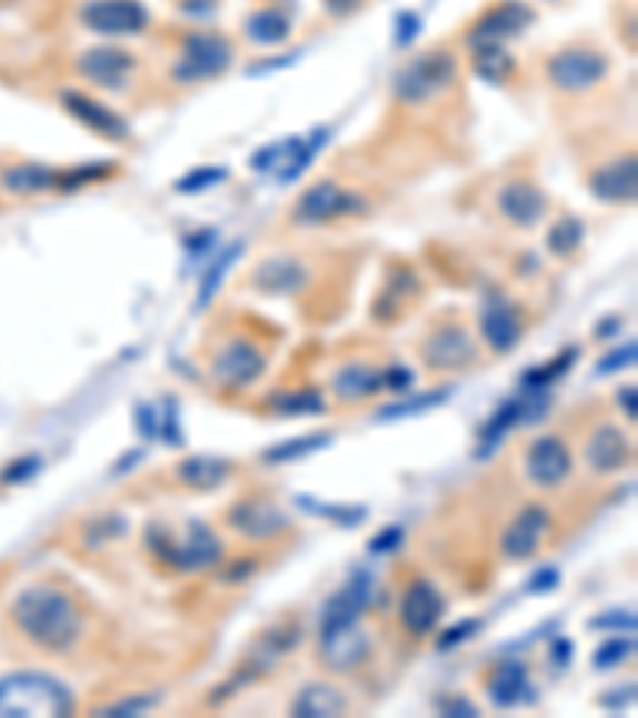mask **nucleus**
Wrapping results in <instances>:
<instances>
[{"instance_id":"nucleus-1","label":"nucleus","mask_w":638,"mask_h":718,"mask_svg":"<svg viewBox=\"0 0 638 718\" xmlns=\"http://www.w3.org/2000/svg\"><path fill=\"white\" fill-rule=\"evenodd\" d=\"M10 617L29 642L51 655L71 651L83 636V610L74 595L49 581L23 588L10 607Z\"/></svg>"},{"instance_id":"nucleus-2","label":"nucleus","mask_w":638,"mask_h":718,"mask_svg":"<svg viewBox=\"0 0 638 718\" xmlns=\"http://www.w3.org/2000/svg\"><path fill=\"white\" fill-rule=\"evenodd\" d=\"M77 699L71 687L42 670H17L0 677V718L71 716Z\"/></svg>"},{"instance_id":"nucleus-3","label":"nucleus","mask_w":638,"mask_h":718,"mask_svg":"<svg viewBox=\"0 0 638 718\" xmlns=\"http://www.w3.org/2000/svg\"><path fill=\"white\" fill-rule=\"evenodd\" d=\"M144 544L160 562H167L176 571H205L218 566L223 556L221 540L205 520H189L182 527V537H172L163 523L153 520L144 530Z\"/></svg>"},{"instance_id":"nucleus-4","label":"nucleus","mask_w":638,"mask_h":718,"mask_svg":"<svg viewBox=\"0 0 638 718\" xmlns=\"http://www.w3.org/2000/svg\"><path fill=\"white\" fill-rule=\"evenodd\" d=\"M237 51L233 42L215 32V29H192L182 36L179 42V58L172 64V83L179 87H196V83H208L218 80L230 71Z\"/></svg>"},{"instance_id":"nucleus-5","label":"nucleus","mask_w":638,"mask_h":718,"mask_svg":"<svg viewBox=\"0 0 638 718\" xmlns=\"http://www.w3.org/2000/svg\"><path fill=\"white\" fill-rule=\"evenodd\" d=\"M610 77V58L607 51L588 46V42H571L556 51L546 61V80L552 90L565 97H585L597 90Z\"/></svg>"},{"instance_id":"nucleus-6","label":"nucleus","mask_w":638,"mask_h":718,"mask_svg":"<svg viewBox=\"0 0 638 718\" xmlns=\"http://www.w3.org/2000/svg\"><path fill=\"white\" fill-rule=\"evenodd\" d=\"M457 80V58L447 49H428L409 58L393 74V97L406 106H421L441 97Z\"/></svg>"},{"instance_id":"nucleus-7","label":"nucleus","mask_w":638,"mask_h":718,"mask_svg":"<svg viewBox=\"0 0 638 718\" xmlns=\"http://www.w3.org/2000/svg\"><path fill=\"white\" fill-rule=\"evenodd\" d=\"M365 211H368V201L358 192L345 189L336 179H319L310 189L300 192V199L295 201V211H291V221L297 227H326V223L355 218Z\"/></svg>"},{"instance_id":"nucleus-8","label":"nucleus","mask_w":638,"mask_h":718,"mask_svg":"<svg viewBox=\"0 0 638 718\" xmlns=\"http://www.w3.org/2000/svg\"><path fill=\"white\" fill-rule=\"evenodd\" d=\"M537 20L534 7L527 0H491L489 7L469 23L467 46L482 49V46H505L517 36H524Z\"/></svg>"},{"instance_id":"nucleus-9","label":"nucleus","mask_w":638,"mask_h":718,"mask_svg":"<svg viewBox=\"0 0 638 718\" xmlns=\"http://www.w3.org/2000/svg\"><path fill=\"white\" fill-rule=\"evenodd\" d=\"M80 26L102 39H131L148 32L150 10L141 0H83Z\"/></svg>"},{"instance_id":"nucleus-10","label":"nucleus","mask_w":638,"mask_h":718,"mask_svg":"<svg viewBox=\"0 0 638 718\" xmlns=\"http://www.w3.org/2000/svg\"><path fill=\"white\" fill-rule=\"evenodd\" d=\"M134 71H138L134 51H128L124 46H116V42L83 49L80 58H77V74L83 77L90 87L106 90V93H122V90H128V83L134 80Z\"/></svg>"},{"instance_id":"nucleus-11","label":"nucleus","mask_w":638,"mask_h":718,"mask_svg":"<svg viewBox=\"0 0 638 718\" xmlns=\"http://www.w3.org/2000/svg\"><path fill=\"white\" fill-rule=\"evenodd\" d=\"M370 658V636L358 622L319 626V661L336 674H351Z\"/></svg>"},{"instance_id":"nucleus-12","label":"nucleus","mask_w":638,"mask_h":718,"mask_svg":"<svg viewBox=\"0 0 638 718\" xmlns=\"http://www.w3.org/2000/svg\"><path fill=\"white\" fill-rule=\"evenodd\" d=\"M479 336L495 355H508L524 339V317L515 300H508L501 291H491L479 307Z\"/></svg>"},{"instance_id":"nucleus-13","label":"nucleus","mask_w":638,"mask_h":718,"mask_svg":"<svg viewBox=\"0 0 638 718\" xmlns=\"http://www.w3.org/2000/svg\"><path fill=\"white\" fill-rule=\"evenodd\" d=\"M269 368L266 361V351L249 342V339H230L227 346L215 355V365H211V373L215 380L221 383L223 390H243V387H252L262 373Z\"/></svg>"},{"instance_id":"nucleus-14","label":"nucleus","mask_w":638,"mask_h":718,"mask_svg":"<svg viewBox=\"0 0 638 718\" xmlns=\"http://www.w3.org/2000/svg\"><path fill=\"white\" fill-rule=\"evenodd\" d=\"M495 208L505 221L517 227V230H530L546 218L549 211V196L542 192L540 186L527 176H515L508 179L498 196H495Z\"/></svg>"},{"instance_id":"nucleus-15","label":"nucleus","mask_w":638,"mask_h":718,"mask_svg":"<svg viewBox=\"0 0 638 718\" xmlns=\"http://www.w3.org/2000/svg\"><path fill=\"white\" fill-rule=\"evenodd\" d=\"M421 358L431 371H463L476 361V342H472L467 326L443 322V326L428 332V339L421 346Z\"/></svg>"},{"instance_id":"nucleus-16","label":"nucleus","mask_w":638,"mask_h":718,"mask_svg":"<svg viewBox=\"0 0 638 718\" xmlns=\"http://www.w3.org/2000/svg\"><path fill=\"white\" fill-rule=\"evenodd\" d=\"M552 530V515L546 505H527L515 515V520L501 533V556L511 562H527L540 552L542 540Z\"/></svg>"},{"instance_id":"nucleus-17","label":"nucleus","mask_w":638,"mask_h":718,"mask_svg":"<svg viewBox=\"0 0 638 718\" xmlns=\"http://www.w3.org/2000/svg\"><path fill=\"white\" fill-rule=\"evenodd\" d=\"M61 106H64V112H68L74 122H80L87 131H93L99 138L112 141V144H124V141L131 138V124L124 122L116 109H109L106 102H99L97 97H90V93L64 90V93H61Z\"/></svg>"},{"instance_id":"nucleus-18","label":"nucleus","mask_w":638,"mask_h":718,"mask_svg":"<svg viewBox=\"0 0 638 718\" xmlns=\"http://www.w3.org/2000/svg\"><path fill=\"white\" fill-rule=\"evenodd\" d=\"M227 523L246 540H271V537L285 533L291 520L269 498L249 496L227 511Z\"/></svg>"},{"instance_id":"nucleus-19","label":"nucleus","mask_w":638,"mask_h":718,"mask_svg":"<svg viewBox=\"0 0 638 718\" xmlns=\"http://www.w3.org/2000/svg\"><path fill=\"white\" fill-rule=\"evenodd\" d=\"M252 288L259 295H269V298H291V295H300L307 285H310V269L303 259L297 256H271V259H262L252 275H249Z\"/></svg>"},{"instance_id":"nucleus-20","label":"nucleus","mask_w":638,"mask_h":718,"mask_svg":"<svg viewBox=\"0 0 638 718\" xmlns=\"http://www.w3.org/2000/svg\"><path fill=\"white\" fill-rule=\"evenodd\" d=\"M443 595L431 585V581H425V578H418L412 581L409 588H406V595L399 600V622H402V629L409 632V636H428V632H435V626L441 622L443 617Z\"/></svg>"},{"instance_id":"nucleus-21","label":"nucleus","mask_w":638,"mask_h":718,"mask_svg":"<svg viewBox=\"0 0 638 718\" xmlns=\"http://www.w3.org/2000/svg\"><path fill=\"white\" fill-rule=\"evenodd\" d=\"M377 597V578L368 569H355L336 595L326 600L319 626H336V622H358L365 617Z\"/></svg>"},{"instance_id":"nucleus-22","label":"nucleus","mask_w":638,"mask_h":718,"mask_svg":"<svg viewBox=\"0 0 638 718\" xmlns=\"http://www.w3.org/2000/svg\"><path fill=\"white\" fill-rule=\"evenodd\" d=\"M594 199L607 201V205H632L638 199V157L619 153L616 160L597 167L588 179Z\"/></svg>"},{"instance_id":"nucleus-23","label":"nucleus","mask_w":638,"mask_h":718,"mask_svg":"<svg viewBox=\"0 0 638 718\" xmlns=\"http://www.w3.org/2000/svg\"><path fill=\"white\" fill-rule=\"evenodd\" d=\"M527 479L540 489H556L562 486L571 472V450L565 445L559 435H542L537 438L530 450H527Z\"/></svg>"},{"instance_id":"nucleus-24","label":"nucleus","mask_w":638,"mask_h":718,"mask_svg":"<svg viewBox=\"0 0 638 718\" xmlns=\"http://www.w3.org/2000/svg\"><path fill=\"white\" fill-rule=\"evenodd\" d=\"M585 460L594 472H616L632 460V447L614 425H600L585 445Z\"/></svg>"},{"instance_id":"nucleus-25","label":"nucleus","mask_w":638,"mask_h":718,"mask_svg":"<svg viewBox=\"0 0 638 718\" xmlns=\"http://www.w3.org/2000/svg\"><path fill=\"white\" fill-rule=\"evenodd\" d=\"M530 668L524 661H505L501 668L491 674L489 699L498 709H511L517 702H534L537 696L530 694Z\"/></svg>"},{"instance_id":"nucleus-26","label":"nucleus","mask_w":638,"mask_h":718,"mask_svg":"<svg viewBox=\"0 0 638 718\" xmlns=\"http://www.w3.org/2000/svg\"><path fill=\"white\" fill-rule=\"evenodd\" d=\"M233 463L227 457H208V453H196V457H186L179 460L176 476L182 479V486L198 489V492H211V489H221L223 482L230 479Z\"/></svg>"},{"instance_id":"nucleus-27","label":"nucleus","mask_w":638,"mask_h":718,"mask_svg":"<svg viewBox=\"0 0 638 718\" xmlns=\"http://www.w3.org/2000/svg\"><path fill=\"white\" fill-rule=\"evenodd\" d=\"M348 709V699L332 684H307L291 702L295 718H336Z\"/></svg>"},{"instance_id":"nucleus-28","label":"nucleus","mask_w":638,"mask_h":718,"mask_svg":"<svg viewBox=\"0 0 638 718\" xmlns=\"http://www.w3.org/2000/svg\"><path fill=\"white\" fill-rule=\"evenodd\" d=\"M0 186L13 196H39V192H49L58 186V173L46 167V163H36V160H20L13 167H7L0 173Z\"/></svg>"},{"instance_id":"nucleus-29","label":"nucleus","mask_w":638,"mask_h":718,"mask_svg":"<svg viewBox=\"0 0 638 718\" xmlns=\"http://www.w3.org/2000/svg\"><path fill=\"white\" fill-rule=\"evenodd\" d=\"M246 36L256 42V46H281V42H288V36H291V17L281 10V7H256L249 17H246Z\"/></svg>"},{"instance_id":"nucleus-30","label":"nucleus","mask_w":638,"mask_h":718,"mask_svg":"<svg viewBox=\"0 0 638 718\" xmlns=\"http://www.w3.org/2000/svg\"><path fill=\"white\" fill-rule=\"evenodd\" d=\"M520 416H524V399H505L491 412V419L479 428V450H476V457L486 460L491 450L508 438V431L520 425Z\"/></svg>"},{"instance_id":"nucleus-31","label":"nucleus","mask_w":638,"mask_h":718,"mask_svg":"<svg viewBox=\"0 0 638 718\" xmlns=\"http://www.w3.org/2000/svg\"><path fill=\"white\" fill-rule=\"evenodd\" d=\"M332 390L339 399H365L383 390L380 371H373L368 365H345L342 371L332 377Z\"/></svg>"},{"instance_id":"nucleus-32","label":"nucleus","mask_w":638,"mask_h":718,"mask_svg":"<svg viewBox=\"0 0 638 718\" xmlns=\"http://www.w3.org/2000/svg\"><path fill=\"white\" fill-rule=\"evenodd\" d=\"M271 412L281 419H307V416H322L326 412V399L317 387H303V390H285L269 399Z\"/></svg>"},{"instance_id":"nucleus-33","label":"nucleus","mask_w":638,"mask_h":718,"mask_svg":"<svg viewBox=\"0 0 638 718\" xmlns=\"http://www.w3.org/2000/svg\"><path fill=\"white\" fill-rule=\"evenodd\" d=\"M332 445V435L329 431H319V435H300V438H288V441H281V445L269 447L266 453H262V460L266 463H297V460H307V457H313L317 450H326V447Z\"/></svg>"},{"instance_id":"nucleus-34","label":"nucleus","mask_w":638,"mask_h":718,"mask_svg":"<svg viewBox=\"0 0 638 718\" xmlns=\"http://www.w3.org/2000/svg\"><path fill=\"white\" fill-rule=\"evenodd\" d=\"M515 54L505 46L472 49V71H476V77H482L486 83H505L508 77L515 74Z\"/></svg>"},{"instance_id":"nucleus-35","label":"nucleus","mask_w":638,"mask_h":718,"mask_svg":"<svg viewBox=\"0 0 638 718\" xmlns=\"http://www.w3.org/2000/svg\"><path fill=\"white\" fill-rule=\"evenodd\" d=\"M581 243H585V221L575 218V215L559 218V221L549 227V233H546V249L552 256H559V259L575 256L581 249Z\"/></svg>"},{"instance_id":"nucleus-36","label":"nucleus","mask_w":638,"mask_h":718,"mask_svg":"<svg viewBox=\"0 0 638 718\" xmlns=\"http://www.w3.org/2000/svg\"><path fill=\"white\" fill-rule=\"evenodd\" d=\"M297 505L307 511V515H317V518L332 520L336 527H358L368 518V508L365 505H329V501H319V498L300 496Z\"/></svg>"},{"instance_id":"nucleus-37","label":"nucleus","mask_w":638,"mask_h":718,"mask_svg":"<svg viewBox=\"0 0 638 718\" xmlns=\"http://www.w3.org/2000/svg\"><path fill=\"white\" fill-rule=\"evenodd\" d=\"M240 252H243V243H230V247L218 252V262H215V266L205 272V278H201V288H198V298H196L198 310H205L211 300L218 298L223 278H227V272L233 269V262H237V256H240Z\"/></svg>"},{"instance_id":"nucleus-38","label":"nucleus","mask_w":638,"mask_h":718,"mask_svg":"<svg viewBox=\"0 0 638 718\" xmlns=\"http://www.w3.org/2000/svg\"><path fill=\"white\" fill-rule=\"evenodd\" d=\"M632 655H636V632H616L614 639H604V642L597 645V651H594L590 661H594L597 670H610L626 665Z\"/></svg>"},{"instance_id":"nucleus-39","label":"nucleus","mask_w":638,"mask_h":718,"mask_svg":"<svg viewBox=\"0 0 638 718\" xmlns=\"http://www.w3.org/2000/svg\"><path fill=\"white\" fill-rule=\"evenodd\" d=\"M578 361V348H565L562 355L552 361V365H542V368H530V371L520 377V383H524V390L527 393H537V390H549L559 377H562L571 365Z\"/></svg>"},{"instance_id":"nucleus-40","label":"nucleus","mask_w":638,"mask_h":718,"mask_svg":"<svg viewBox=\"0 0 638 718\" xmlns=\"http://www.w3.org/2000/svg\"><path fill=\"white\" fill-rule=\"evenodd\" d=\"M447 402V393L443 390H431V393H421V397L402 399V402H393V406H383L373 419L377 421H393V419H412V416H421L435 406Z\"/></svg>"},{"instance_id":"nucleus-41","label":"nucleus","mask_w":638,"mask_h":718,"mask_svg":"<svg viewBox=\"0 0 638 718\" xmlns=\"http://www.w3.org/2000/svg\"><path fill=\"white\" fill-rule=\"evenodd\" d=\"M160 694H138V696H124L119 702H112V706H106V709H99L97 716L102 718H134V716H148L150 709H157L160 706Z\"/></svg>"},{"instance_id":"nucleus-42","label":"nucleus","mask_w":638,"mask_h":718,"mask_svg":"<svg viewBox=\"0 0 638 718\" xmlns=\"http://www.w3.org/2000/svg\"><path fill=\"white\" fill-rule=\"evenodd\" d=\"M223 179H227V170H223V167H201V170H192V173L182 176V179L176 182V192H182V196H196V192H205V189L221 186Z\"/></svg>"},{"instance_id":"nucleus-43","label":"nucleus","mask_w":638,"mask_h":718,"mask_svg":"<svg viewBox=\"0 0 638 718\" xmlns=\"http://www.w3.org/2000/svg\"><path fill=\"white\" fill-rule=\"evenodd\" d=\"M112 173H116V167H109V163L77 167V170H68V173H58L54 189H80V186H90V182H99V179H109Z\"/></svg>"},{"instance_id":"nucleus-44","label":"nucleus","mask_w":638,"mask_h":718,"mask_svg":"<svg viewBox=\"0 0 638 718\" xmlns=\"http://www.w3.org/2000/svg\"><path fill=\"white\" fill-rule=\"evenodd\" d=\"M124 530H128V520L122 515H106V518H99L90 523V530H87V544L99 546V544H109V540H119L124 537Z\"/></svg>"},{"instance_id":"nucleus-45","label":"nucleus","mask_w":638,"mask_h":718,"mask_svg":"<svg viewBox=\"0 0 638 718\" xmlns=\"http://www.w3.org/2000/svg\"><path fill=\"white\" fill-rule=\"evenodd\" d=\"M39 472H42V457H39V453H29V457L13 460L7 470L0 472V482H3V486H23V482H29V479L39 476Z\"/></svg>"},{"instance_id":"nucleus-46","label":"nucleus","mask_w":638,"mask_h":718,"mask_svg":"<svg viewBox=\"0 0 638 718\" xmlns=\"http://www.w3.org/2000/svg\"><path fill=\"white\" fill-rule=\"evenodd\" d=\"M157 435L167 441L170 447H182V425H179V406H176V399L167 397L163 402V412H160V428H157Z\"/></svg>"},{"instance_id":"nucleus-47","label":"nucleus","mask_w":638,"mask_h":718,"mask_svg":"<svg viewBox=\"0 0 638 718\" xmlns=\"http://www.w3.org/2000/svg\"><path fill=\"white\" fill-rule=\"evenodd\" d=\"M590 629H604V632H636L638 619L632 610H607V614H600V617H594L588 622Z\"/></svg>"},{"instance_id":"nucleus-48","label":"nucleus","mask_w":638,"mask_h":718,"mask_svg":"<svg viewBox=\"0 0 638 718\" xmlns=\"http://www.w3.org/2000/svg\"><path fill=\"white\" fill-rule=\"evenodd\" d=\"M636 355H638V346L636 342H626V346H619L616 351H610L607 358H600L597 361V373H616V371H626V368H632L636 365Z\"/></svg>"},{"instance_id":"nucleus-49","label":"nucleus","mask_w":638,"mask_h":718,"mask_svg":"<svg viewBox=\"0 0 638 718\" xmlns=\"http://www.w3.org/2000/svg\"><path fill=\"white\" fill-rule=\"evenodd\" d=\"M476 632H479V619H460V622H453L441 639H438V648H441V651H450V648H457V645L472 639Z\"/></svg>"},{"instance_id":"nucleus-50","label":"nucleus","mask_w":638,"mask_h":718,"mask_svg":"<svg viewBox=\"0 0 638 718\" xmlns=\"http://www.w3.org/2000/svg\"><path fill=\"white\" fill-rule=\"evenodd\" d=\"M402 537H406L402 527H396V523L393 527H383L377 537H370L368 552H373V556H390V552H396L402 546Z\"/></svg>"},{"instance_id":"nucleus-51","label":"nucleus","mask_w":638,"mask_h":718,"mask_svg":"<svg viewBox=\"0 0 638 718\" xmlns=\"http://www.w3.org/2000/svg\"><path fill=\"white\" fill-rule=\"evenodd\" d=\"M380 380H383V390L409 393V390H412V383H416V373L409 371L406 365H393V368L380 371Z\"/></svg>"},{"instance_id":"nucleus-52","label":"nucleus","mask_w":638,"mask_h":718,"mask_svg":"<svg viewBox=\"0 0 638 718\" xmlns=\"http://www.w3.org/2000/svg\"><path fill=\"white\" fill-rule=\"evenodd\" d=\"M559 588V569H552V566H546V569H537L530 575V581H527V591L530 595H549V591H556Z\"/></svg>"},{"instance_id":"nucleus-53","label":"nucleus","mask_w":638,"mask_h":718,"mask_svg":"<svg viewBox=\"0 0 638 718\" xmlns=\"http://www.w3.org/2000/svg\"><path fill=\"white\" fill-rule=\"evenodd\" d=\"M441 716L447 718H476L479 716V706L467 699V696H450V699H441Z\"/></svg>"},{"instance_id":"nucleus-54","label":"nucleus","mask_w":638,"mask_h":718,"mask_svg":"<svg viewBox=\"0 0 638 718\" xmlns=\"http://www.w3.org/2000/svg\"><path fill=\"white\" fill-rule=\"evenodd\" d=\"M134 421H138V431H141L144 438H157L160 416H157V409H153L150 402H138V409H134Z\"/></svg>"},{"instance_id":"nucleus-55","label":"nucleus","mask_w":638,"mask_h":718,"mask_svg":"<svg viewBox=\"0 0 638 718\" xmlns=\"http://www.w3.org/2000/svg\"><path fill=\"white\" fill-rule=\"evenodd\" d=\"M636 702V687L629 684V687H616V694L600 696V706L604 709H610V712H622V709H629Z\"/></svg>"},{"instance_id":"nucleus-56","label":"nucleus","mask_w":638,"mask_h":718,"mask_svg":"<svg viewBox=\"0 0 638 718\" xmlns=\"http://www.w3.org/2000/svg\"><path fill=\"white\" fill-rule=\"evenodd\" d=\"M396 23H399V29H396V42H399V46H412V39L418 36V26H421V20H418L416 13H402Z\"/></svg>"},{"instance_id":"nucleus-57","label":"nucleus","mask_w":638,"mask_h":718,"mask_svg":"<svg viewBox=\"0 0 638 718\" xmlns=\"http://www.w3.org/2000/svg\"><path fill=\"white\" fill-rule=\"evenodd\" d=\"M571 655H575V645L568 642L565 636H556L552 645H549V658H552V665H556V668H565V665L571 661Z\"/></svg>"},{"instance_id":"nucleus-58","label":"nucleus","mask_w":638,"mask_h":718,"mask_svg":"<svg viewBox=\"0 0 638 718\" xmlns=\"http://www.w3.org/2000/svg\"><path fill=\"white\" fill-rule=\"evenodd\" d=\"M616 399H619V409L626 412V419L636 421V416H638V390H636V383H626V387H622V390L616 393Z\"/></svg>"},{"instance_id":"nucleus-59","label":"nucleus","mask_w":638,"mask_h":718,"mask_svg":"<svg viewBox=\"0 0 638 718\" xmlns=\"http://www.w3.org/2000/svg\"><path fill=\"white\" fill-rule=\"evenodd\" d=\"M144 457H148V450H141V447H134V450H128V453H122V460L112 467V472L116 476H124V472L138 470L141 463H144Z\"/></svg>"},{"instance_id":"nucleus-60","label":"nucleus","mask_w":638,"mask_h":718,"mask_svg":"<svg viewBox=\"0 0 638 718\" xmlns=\"http://www.w3.org/2000/svg\"><path fill=\"white\" fill-rule=\"evenodd\" d=\"M361 3L365 0H326L329 13H336V17H351L355 10H361Z\"/></svg>"},{"instance_id":"nucleus-61","label":"nucleus","mask_w":638,"mask_h":718,"mask_svg":"<svg viewBox=\"0 0 638 718\" xmlns=\"http://www.w3.org/2000/svg\"><path fill=\"white\" fill-rule=\"evenodd\" d=\"M252 571H256V559H237V566L227 571L223 578H227V581H240V578H249Z\"/></svg>"},{"instance_id":"nucleus-62","label":"nucleus","mask_w":638,"mask_h":718,"mask_svg":"<svg viewBox=\"0 0 638 718\" xmlns=\"http://www.w3.org/2000/svg\"><path fill=\"white\" fill-rule=\"evenodd\" d=\"M616 326H619V320H604V322H597V336H604V339H607V336H614V329Z\"/></svg>"},{"instance_id":"nucleus-63","label":"nucleus","mask_w":638,"mask_h":718,"mask_svg":"<svg viewBox=\"0 0 638 718\" xmlns=\"http://www.w3.org/2000/svg\"><path fill=\"white\" fill-rule=\"evenodd\" d=\"M546 3H559V0H546Z\"/></svg>"}]
</instances>
